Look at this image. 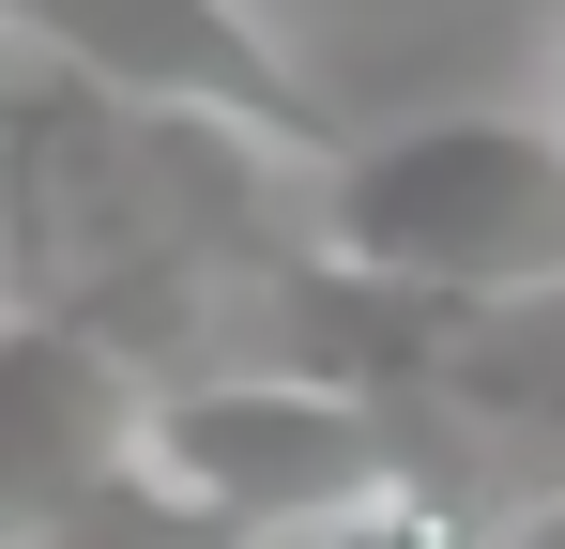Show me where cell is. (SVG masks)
I'll return each instance as SVG.
<instances>
[{"mask_svg": "<svg viewBox=\"0 0 565 549\" xmlns=\"http://www.w3.org/2000/svg\"><path fill=\"white\" fill-rule=\"evenodd\" d=\"M489 549H565V488H535V504H504V519H489Z\"/></svg>", "mask_w": 565, "mask_h": 549, "instance_id": "7", "label": "cell"}, {"mask_svg": "<svg viewBox=\"0 0 565 549\" xmlns=\"http://www.w3.org/2000/svg\"><path fill=\"white\" fill-rule=\"evenodd\" d=\"M306 245L413 305H551L565 290V138L520 107L382 122L321 169Z\"/></svg>", "mask_w": 565, "mask_h": 549, "instance_id": "1", "label": "cell"}, {"mask_svg": "<svg viewBox=\"0 0 565 549\" xmlns=\"http://www.w3.org/2000/svg\"><path fill=\"white\" fill-rule=\"evenodd\" d=\"M0 31H15L31 62H62V77L122 92V107L230 122V138H260V153H306V169L352 153V122L306 92V62H290L245 0H0Z\"/></svg>", "mask_w": 565, "mask_h": 549, "instance_id": "3", "label": "cell"}, {"mask_svg": "<svg viewBox=\"0 0 565 549\" xmlns=\"http://www.w3.org/2000/svg\"><path fill=\"white\" fill-rule=\"evenodd\" d=\"M15 549H260V535L214 519V504H184L169 473H107L93 504H62L46 535H15Z\"/></svg>", "mask_w": 565, "mask_h": 549, "instance_id": "6", "label": "cell"}, {"mask_svg": "<svg viewBox=\"0 0 565 549\" xmlns=\"http://www.w3.org/2000/svg\"><path fill=\"white\" fill-rule=\"evenodd\" d=\"M428 428H397L382 397H337L306 366H184L153 381V428H138V473H169L184 504L245 519V535H321L337 504H367L382 473H413Z\"/></svg>", "mask_w": 565, "mask_h": 549, "instance_id": "2", "label": "cell"}, {"mask_svg": "<svg viewBox=\"0 0 565 549\" xmlns=\"http://www.w3.org/2000/svg\"><path fill=\"white\" fill-rule=\"evenodd\" d=\"M306 549H489V504H473V458L428 443L413 473H382L367 504H337Z\"/></svg>", "mask_w": 565, "mask_h": 549, "instance_id": "5", "label": "cell"}, {"mask_svg": "<svg viewBox=\"0 0 565 549\" xmlns=\"http://www.w3.org/2000/svg\"><path fill=\"white\" fill-rule=\"evenodd\" d=\"M138 428H153V366L122 336L62 305H0V549L93 504L107 473H138Z\"/></svg>", "mask_w": 565, "mask_h": 549, "instance_id": "4", "label": "cell"}]
</instances>
